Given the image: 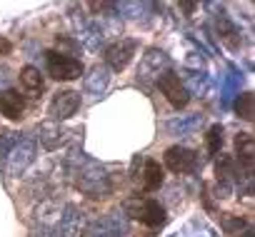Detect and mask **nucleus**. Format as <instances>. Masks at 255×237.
<instances>
[{"label":"nucleus","instance_id":"9d476101","mask_svg":"<svg viewBox=\"0 0 255 237\" xmlns=\"http://www.w3.org/2000/svg\"><path fill=\"white\" fill-rule=\"evenodd\" d=\"M20 82H23V87L30 90V92H43V87H45V80H43L40 70L33 68V65H25V68L20 70Z\"/></svg>","mask_w":255,"mask_h":237},{"label":"nucleus","instance_id":"f257e3e1","mask_svg":"<svg viewBox=\"0 0 255 237\" xmlns=\"http://www.w3.org/2000/svg\"><path fill=\"white\" fill-rule=\"evenodd\" d=\"M45 65H48V75L55 78V80H75L83 75V63L73 55H65V53H58V50H48L45 53Z\"/></svg>","mask_w":255,"mask_h":237},{"label":"nucleus","instance_id":"1a4fd4ad","mask_svg":"<svg viewBox=\"0 0 255 237\" xmlns=\"http://www.w3.org/2000/svg\"><path fill=\"white\" fill-rule=\"evenodd\" d=\"M235 155H238V160L245 165V170L250 172V170H253V160H255V143H253V135L240 133V135L235 138Z\"/></svg>","mask_w":255,"mask_h":237},{"label":"nucleus","instance_id":"6e6552de","mask_svg":"<svg viewBox=\"0 0 255 237\" xmlns=\"http://www.w3.org/2000/svg\"><path fill=\"white\" fill-rule=\"evenodd\" d=\"M165 182V172L160 167L158 160H145V167H143V190L145 192H155L160 190Z\"/></svg>","mask_w":255,"mask_h":237},{"label":"nucleus","instance_id":"0eeeda50","mask_svg":"<svg viewBox=\"0 0 255 237\" xmlns=\"http://www.w3.org/2000/svg\"><path fill=\"white\" fill-rule=\"evenodd\" d=\"M0 112L10 120H20L23 112H25V100L18 90H5L0 92Z\"/></svg>","mask_w":255,"mask_h":237},{"label":"nucleus","instance_id":"39448f33","mask_svg":"<svg viewBox=\"0 0 255 237\" xmlns=\"http://www.w3.org/2000/svg\"><path fill=\"white\" fill-rule=\"evenodd\" d=\"M130 212L135 220H140L148 227H160L165 222V207L158 200H140V205H135Z\"/></svg>","mask_w":255,"mask_h":237},{"label":"nucleus","instance_id":"9b49d317","mask_svg":"<svg viewBox=\"0 0 255 237\" xmlns=\"http://www.w3.org/2000/svg\"><path fill=\"white\" fill-rule=\"evenodd\" d=\"M235 112H238V117H243V120H253V115H255V110H253V92H243L238 100H235Z\"/></svg>","mask_w":255,"mask_h":237},{"label":"nucleus","instance_id":"423d86ee","mask_svg":"<svg viewBox=\"0 0 255 237\" xmlns=\"http://www.w3.org/2000/svg\"><path fill=\"white\" fill-rule=\"evenodd\" d=\"M135 55V43L133 40H120V43H113L108 50H105V60L113 70H125L130 65Z\"/></svg>","mask_w":255,"mask_h":237},{"label":"nucleus","instance_id":"f03ea898","mask_svg":"<svg viewBox=\"0 0 255 237\" xmlns=\"http://www.w3.org/2000/svg\"><path fill=\"white\" fill-rule=\"evenodd\" d=\"M80 107V95L75 90H58L50 100V115L55 120H68Z\"/></svg>","mask_w":255,"mask_h":237},{"label":"nucleus","instance_id":"20e7f679","mask_svg":"<svg viewBox=\"0 0 255 237\" xmlns=\"http://www.w3.org/2000/svg\"><path fill=\"white\" fill-rule=\"evenodd\" d=\"M163 160H165V167H168L170 172H178V175L190 172V170L195 167V153L188 150V148H180V145L168 148Z\"/></svg>","mask_w":255,"mask_h":237},{"label":"nucleus","instance_id":"ddd939ff","mask_svg":"<svg viewBox=\"0 0 255 237\" xmlns=\"http://www.w3.org/2000/svg\"><path fill=\"white\" fill-rule=\"evenodd\" d=\"M10 50H13V45H10L5 38H0V55H8Z\"/></svg>","mask_w":255,"mask_h":237},{"label":"nucleus","instance_id":"f8f14e48","mask_svg":"<svg viewBox=\"0 0 255 237\" xmlns=\"http://www.w3.org/2000/svg\"><path fill=\"white\" fill-rule=\"evenodd\" d=\"M220 148H223V128H220V125H213V128L208 130V153L215 155Z\"/></svg>","mask_w":255,"mask_h":237},{"label":"nucleus","instance_id":"7ed1b4c3","mask_svg":"<svg viewBox=\"0 0 255 237\" xmlns=\"http://www.w3.org/2000/svg\"><path fill=\"white\" fill-rule=\"evenodd\" d=\"M158 87L163 90V95L168 97V102H170L173 107H185L188 100H190L185 85L180 82V78H178L175 73H165V75H160V78H158Z\"/></svg>","mask_w":255,"mask_h":237}]
</instances>
